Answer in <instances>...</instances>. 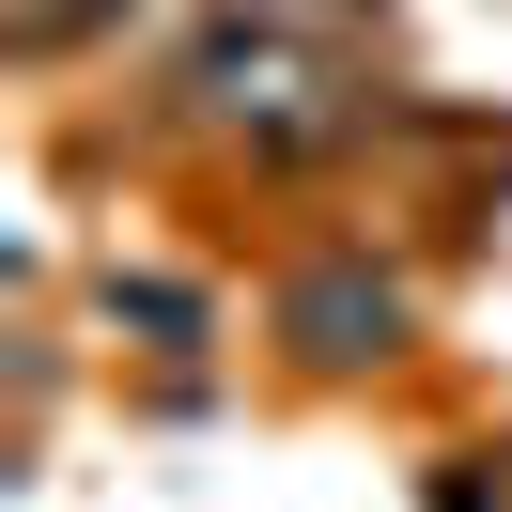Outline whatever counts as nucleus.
<instances>
[{
    "instance_id": "1",
    "label": "nucleus",
    "mask_w": 512,
    "mask_h": 512,
    "mask_svg": "<svg viewBox=\"0 0 512 512\" xmlns=\"http://www.w3.org/2000/svg\"><path fill=\"white\" fill-rule=\"evenodd\" d=\"M171 94H187V125L249 140V156H326V140L373 125L357 63H342V47H295V32H218V47H187Z\"/></svg>"
},
{
    "instance_id": "2",
    "label": "nucleus",
    "mask_w": 512,
    "mask_h": 512,
    "mask_svg": "<svg viewBox=\"0 0 512 512\" xmlns=\"http://www.w3.org/2000/svg\"><path fill=\"white\" fill-rule=\"evenodd\" d=\"M280 326L311 357H388L404 342V280H373V264H311V280L280 295Z\"/></svg>"
},
{
    "instance_id": "3",
    "label": "nucleus",
    "mask_w": 512,
    "mask_h": 512,
    "mask_svg": "<svg viewBox=\"0 0 512 512\" xmlns=\"http://www.w3.org/2000/svg\"><path fill=\"white\" fill-rule=\"evenodd\" d=\"M94 16H109V0H0V32H16V47H78Z\"/></svg>"
},
{
    "instance_id": "4",
    "label": "nucleus",
    "mask_w": 512,
    "mask_h": 512,
    "mask_svg": "<svg viewBox=\"0 0 512 512\" xmlns=\"http://www.w3.org/2000/svg\"><path fill=\"white\" fill-rule=\"evenodd\" d=\"M109 311H140L156 342H187V326H202V295H187V280H109Z\"/></svg>"
}]
</instances>
